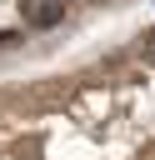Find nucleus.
<instances>
[{"mask_svg": "<svg viewBox=\"0 0 155 160\" xmlns=\"http://www.w3.org/2000/svg\"><path fill=\"white\" fill-rule=\"evenodd\" d=\"M60 15H65L60 0H20V20H25L30 30H50V25H60Z\"/></svg>", "mask_w": 155, "mask_h": 160, "instance_id": "f257e3e1", "label": "nucleus"}, {"mask_svg": "<svg viewBox=\"0 0 155 160\" xmlns=\"http://www.w3.org/2000/svg\"><path fill=\"white\" fill-rule=\"evenodd\" d=\"M140 55H145V60L155 65V30H145V40H140Z\"/></svg>", "mask_w": 155, "mask_h": 160, "instance_id": "f03ea898", "label": "nucleus"}, {"mask_svg": "<svg viewBox=\"0 0 155 160\" xmlns=\"http://www.w3.org/2000/svg\"><path fill=\"white\" fill-rule=\"evenodd\" d=\"M20 40H25L20 30H0V50H10V45H20Z\"/></svg>", "mask_w": 155, "mask_h": 160, "instance_id": "7ed1b4c3", "label": "nucleus"}]
</instances>
